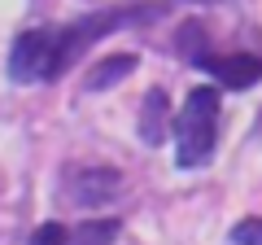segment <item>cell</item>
I'll use <instances>...</instances> for the list:
<instances>
[{
	"label": "cell",
	"instance_id": "obj_1",
	"mask_svg": "<svg viewBox=\"0 0 262 245\" xmlns=\"http://www.w3.org/2000/svg\"><path fill=\"white\" fill-rule=\"evenodd\" d=\"M162 13H166V5H118V9L88 13L83 22H70V27L22 31V35L13 39V48H9V75L18 79V84H48V79H61L101 35L122 31V27H131V22L162 18Z\"/></svg>",
	"mask_w": 262,
	"mask_h": 245
},
{
	"label": "cell",
	"instance_id": "obj_2",
	"mask_svg": "<svg viewBox=\"0 0 262 245\" xmlns=\"http://www.w3.org/2000/svg\"><path fill=\"white\" fill-rule=\"evenodd\" d=\"M219 105L223 96L214 88H192L179 110L175 122V136H179V167L192 171V167H206L214 158V145H219Z\"/></svg>",
	"mask_w": 262,
	"mask_h": 245
},
{
	"label": "cell",
	"instance_id": "obj_3",
	"mask_svg": "<svg viewBox=\"0 0 262 245\" xmlns=\"http://www.w3.org/2000/svg\"><path fill=\"white\" fill-rule=\"evenodd\" d=\"M196 66L210 70L223 88H253V84L262 79V57H258V53H236V57H214V53H206Z\"/></svg>",
	"mask_w": 262,
	"mask_h": 245
},
{
	"label": "cell",
	"instance_id": "obj_4",
	"mask_svg": "<svg viewBox=\"0 0 262 245\" xmlns=\"http://www.w3.org/2000/svg\"><path fill=\"white\" fill-rule=\"evenodd\" d=\"M166 92H158L153 88L149 96H144V110H140V136H144V145H162L166 140Z\"/></svg>",
	"mask_w": 262,
	"mask_h": 245
},
{
	"label": "cell",
	"instance_id": "obj_5",
	"mask_svg": "<svg viewBox=\"0 0 262 245\" xmlns=\"http://www.w3.org/2000/svg\"><path fill=\"white\" fill-rule=\"evenodd\" d=\"M131 70H136V57L131 53H118V57H105L96 70H88V79H83V88L88 92H105L110 84H118V79H127Z\"/></svg>",
	"mask_w": 262,
	"mask_h": 245
},
{
	"label": "cell",
	"instance_id": "obj_6",
	"mask_svg": "<svg viewBox=\"0 0 262 245\" xmlns=\"http://www.w3.org/2000/svg\"><path fill=\"white\" fill-rule=\"evenodd\" d=\"M118 189H122L118 171H101V167H92V171H83V175H79V197H83V201H110Z\"/></svg>",
	"mask_w": 262,
	"mask_h": 245
},
{
	"label": "cell",
	"instance_id": "obj_7",
	"mask_svg": "<svg viewBox=\"0 0 262 245\" xmlns=\"http://www.w3.org/2000/svg\"><path fill=\"white\" fill-rule=\"evenodd\" d=\"M114 236H118V219H92L70 236V245H110Z\"/></svg>",
	"mask_w": 262,
	"mask_h": 245
},
{
	"label": "cell",
	"instance_id": "obj_8",
	"mask_svg": "<svg viewBox=\"0 0 262 245\" xmlns=\"http://www.w3.org/2000/svg\"><path fill=\"white\" fill-rule=\"evenodd\" d=\"M232 241L236 245H262V219H241L232 228Z\"/></svg>",
	"mask_w": 262,
	"mask_h": 245
},
{
	"label": "cell",
	"instance_id": "obj_9",
	"mask_svg": "<svg viewBox=\"0 0 262 245\" xmlns=\"http://www.w3.org/2000/svg\"><path fill=\"white\" fill-rule=\"evenodd\" d=\"M31 245H70V232H66L61 223H44V228H35Z\"/></svg>",
	"mask_w": 262,
	"mask_h": 245
}]
</instances>
